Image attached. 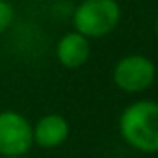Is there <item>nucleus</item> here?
Wrapping results in <instances>:
<instances>
[{
  "instance_id": "8",
  "label": "nucleus",
  "mask_w": 158,
  "mask_h": 158,
  "mask_svg": "<svg viewBox=\"0 0 158 158\" xmlns=\"http://www.w3.org/2000/svg\"><path fill=\"white\" fill-rule=\"evenodd\" d=\"M154 32H156V39H158V15H156V23H154Z\"/></svg>"
},
{
  "instance_id": "2",
  "label": "nucleus",
  "mask_w": 158,
  "mask_h": 158,
  "mask_svg": "<svg viewBox=\"0 0 158 158\" xmlns=\"http://www.w3.org/2000/svg\"><path fill=\"white\" fill-rule=\"evenodd\" d=\"M121 21L117 0H82L73 13L74 32L88 39H99L112 34Z\"/></svg>"
},
{
  "instance_id": "5",
  "label": "nucleus",
  "mask_w": 158,
  "mask_h": 158,
  "mask_svg": "<svg viewBox=\"0 0 158 158\" xmlns=\"http://www.w3.org/2000/svg\"><path fill=\"white\" fill-rule=\"evenodd\" d=\"M91 54L89 39L78 32L65 34L56 45V58L65 69H78L88 63Z\"/></svg>"
},
{
  "instance_id": "9",
  "label": "nucleus",
  "mask_w": 158,
  "mask_h": 158,
  "mask_svg": "<svg viewBox=\"0 0 158 158\" xmlns=\"http://www.w3.org/2000/svg\"><path fill=\"white\" fill-rule=\"evenodd\" d=\"M15 158H23V156H15Z\"/></svg>"
},
{
  "instance_id": "1",
  "label": "nucleus",
  "mask_w": 158,
  "mask_h": 158,
  "mask_svg": "<svg viewBox=\"0 0 158 158\" xmlns=\"http://www.w3.org/2000/svg\"><path fill=\"white\" fill-rule=\"evenodd\" d=\"M119 134L123 141L145 154L158 152V102L136 101L119 115Z\"/></svg>"
},
{
  "instance_id": "6",
  "label": "nucleus",
  "mask_w": 158,
  "mask_h": 158,
  "mask_svg": "<svg viewBox=\"0 0 158 158\" xmlns=\"http://www.w3.org/2000/svg\"><path fill=\"white\" fill-rule=\"evenodd\" d=\"M34 143L43 149L60 147L69 138V123L60 114H47L32 127Z\"/></svg>"
},
{
  "instance_id": "3",
  "label": "nucleus",
  "mask_w": 158,
  "mask_h": 158,
  "mask_svg": "<svg viewBox=\"0 0 158 158\" xmlns=\"http://www.w3.org/2000/svg\"><path fill=\"white\" fill-rule=\"evenodd\" d=\"M156 78V65L151 58L143 54L123 56L112 71L114 84L125 93H143L147 91Z\"/></svg>"
},
{
  "instance_id": "7",
  "label": "nucleus",
  "mask_w": 158,
  "mask_h": 158,
  "mask_svg": "<svg viewBox=\"0 0 158 158\" xmlns=\"http://www.w3.org/2000/svg\"><path fill=\"white\" fill-rule=\"evenodd\" d=\"M13 17H15L13 6L8 0H0V34L10 28V24L13 23Z\"/></svg>"
},
{
  "instance_id": "4",
  "label": "nucleus",
  "mask_w": 158,
  "mask_h": 158,
  "mask_svg": "<svg viewBox=\"0 0 158 158\" xmlns=\"http://www.w3.org/2000/svg\"><path fill=\"white\" fill-rule=\"evenodd\" d=\"M34 145L32 125L19 112H0V154L4 158L24 156Z\"/></svg>"
}]
</instances>
